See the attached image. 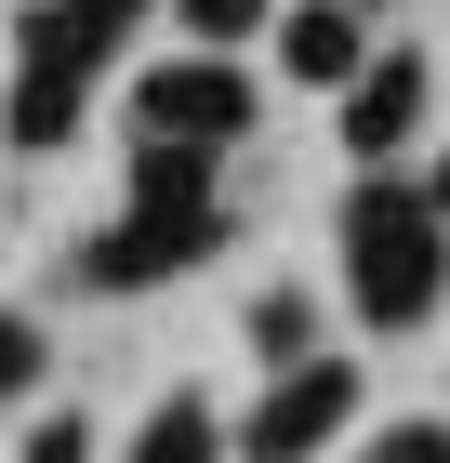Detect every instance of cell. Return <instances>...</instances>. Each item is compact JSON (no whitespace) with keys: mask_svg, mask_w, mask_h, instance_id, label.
I'll list each match as a JSON object with an SVG mask.
<instances>
[{"mask_svg":"<svg viewBox=\"0 0 450 463\" xmlns=\"http://www.w3.org/2000/svg\"><path fill=\"white\" fill-rule=\"evenodd\" d=\"M345 291H358V318L371 331H411V318H437V291H450V239H437V213H424V185H358L345 199Z\"/></svg>","mask_w":450,"mask_h":463,"instance_id":"cell-1","label":"cell"},{"mask_svg":"<svg viewBox=\"0 0 450 463\" xmlns=\"http://www.w3.org/2000/svg\"><path fill=\"white\" fill-rule=\"evenodd\" d=\"M93 40L40 0V14H14V146H67L80 133V93H93Z\"/></svg>","mask_w":450,"mask_h":463,"instance_id":"cell-2","label":"cell"},{"mask_svg":"<svg viewBox=\"0 0 450 463\" xmlns=\"http://www.w3.org/2000/svg\"><path fill=\"white\" fill-rule=\"evenodd\" d=\"M212 239H225V213H212V199H133V213L80 251V279H93V291H159V279H186Z\"/></svg>","mask_w":450,"mask_h":463,"instance_id":"cell-3","label":"cell"},{"mask_svg":"<svg viewBox=\"0 0 450 463\" xmlns=\"http://www.w3.org/2000/svg\"><path fill=\"white\" fill-rule=\"evenodd\" d=\"M133 133L212 146V159H225V133H252V80H239V53H173V67H146V80H133Z\"/></svg>","mask_w":450,"mask_h":463,"instance_id":"cell-4","label":"cell"},{"mask_svg":"<svg viewBox=\"0 0 450 463\" xmlns=\"http://www.w3.org/2000/svg\"><path fill=\"white\" fill-rule=\"evenodd\" d=\"M345 424H358V371H345V357H292L278 397L239 424V450H252V463H318Z\"/></svg>","mask_w":450,"mask_h":463,"instance_id":"cell-5","label":"cell"},{"mask_svg":"<svg viewBox=\"0 0 450 463\" xmlns=\"http://www.w3.org/2000/svg\"><path fill=\"white\" fill-rule=\"evenodd\" d=\"M411 133H424V67H411V53L358 67L345 80V146H358V159H397Z\"/></svg>","mask_w":450,"mask_h":463,"instance_id":"cell-6","label":"cell"},{"mask_svg":"<svg viewBox=\"0 0 450 463\" xmlns=\"http://www.w3.org/2000/svg\"><path fill=\"white\" fill-rule=\"evenodd\" d=\"M278 67L318 80V93H345L371 67V40H358V0H305V14H278Z\"/></svg>","mask_w":450,"mask_h":463,"instance_id":"cell-7","label":"cell"},{"mask_svg":"<svg viewBox=\"0 0 450 463\" xmlns=\"http://www.w3.org/2000/svg\"><path fill=\"white\" fill-rule=\"evenodd\" d=\"M212 450H225L212 397H159V411H146V437H133V463H212Z\"/></svg>","mask_w":450,"mask_h":463,"instance_id":"cell-8","label":"cell"},{"mask_svg":"<svg viewBox=\"0 0 450 463\" xmlns=\"http://www.w3.org/2000/svg\"><path fill=\"white\" fill-rule=\"evenodd\" d=\"M133 199H212V146H133Z\"/></svg>","mask_w":450,"mask_h":463,"instance_id":"cell-9","label":"cell"},{"mask_svg":"<svg viewBox=\"0 0 450 463\" xmlns=\"http://www.w3.org/2000/svg\"><path fill=\"white\" fill-rule=\"evenodd\" d=\"M252 345H265L278 371H292V357H318V305H305V291H265V305H252Z\"/></svg>","mask_w":450,"mask_h":463,"instance_id":"cell-10","label":"cell"},{"mask_svg":"<svg viewBox=\"0 0 450 463\" xmlns=\"http://www.w3.org/2000/svg\"><path fill=\"white\" fill-rule=\"evenodd\" d=\"M40 357H53V345H40V318H27V305H0V397H27Z\"/></svg>","mask_w":450,"mask_h":463,"instance_id":"cell-11","label":"cell"},{"mask_svg":"<svg viewBox=\"0 0 450 463\" xmlns=\"http://www.w3.org/2000/svg\"><path fill=\"white\" fill-rule=\"evenodd\" d=\"M173 27H199V53H225L239 27H265V0H173Z\"/></svg>","mask_w":450,"mask_h":463,"instance_id":"cell-12","label":"cell"},{"mask_svg":"<svg viewBox=\"0 0 450 463\" xmlns=\"http://www.w3.org/2000/svg\"><path fill=\"white\" fill-rule=\"evenodd\" d=\"M53 14H67V27H80V40H93V53H106V40H120V27H146L159 0H53Z\"/></svg>","mask_w":450,"mask_h":463,"instance_id":"cell-13","label":"cell"},{"mask_svg":"<svg viewBox=\"0 0 450 463\" xmlns=\"http://www.w3.org/2000/svg\"><path fill=\"white\" fill-rule=\"evenodd\" d=\"M371 463H450V424H437V411H424V424H384Z\"/></svg>","mask_w":450,"mask_h":463,"instance_id":"cell-14","label":"cell"},{"mask_svg":"<svg viewBox=\"0 0 450 463\" xmlns=\"http://www.w3.org/2000/svg\"><path fill=\"white\" fill-rule=\"evenodd\" d=\"M27 463H93V424H67V411H53V424L27 437Z\"/></svg>","mask_w":450,"mask_h":463,"instance_id":"cell-15","label":"cell"},{"mask_svg":"<svg viewBox=\"0 0 450 463\" xmlns=\"http://www.w3.org/2000/svg\"><path fill=\"white\" fill-rule=\"evenodd\" d=\"M424 213H437V225H450V159H437V185H424Z\"/></svg>","mask_w":450,"mask_h":463,"instance_id":"cell-16","label":"cell"},{"mask_svg":"<svg viewBox=\"0 0 450 463\" xmlns=\"http://www.w3.org/2000/svg\"><path fill=\"white\" fill-rule=\"evenodd\" d=\"M358 14H371V0H358Z\"/></svg>","mask_w":450,"mask_h":463,"instance_id":"cell-17","label":"cell"}]
</instances>
